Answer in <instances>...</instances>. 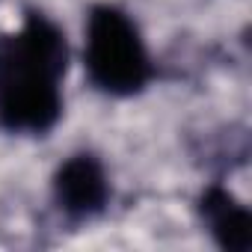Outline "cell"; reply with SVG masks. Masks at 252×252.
I'll return each instance as SVG.
<instances>
[{"label": "cell", "mask_w": 252, "mask_h": 252, "mask_svg": "<svg viewBox=\"0 0 252 252\" xmlns=\"http://www.w3.org/2000/svg\"><path fill=\"white\" fill-rule=\"evenodd\" d=\"M65 33L30 12L12 36L0 39V125L12 134H48L63 113Z\"/></svg>", "instance_id": "1"}, {"label": "cell", "mask_w": 252, "mask_h": 252, "mask_svg": "<svg viewBox=\"0 0 252 252\" xmlns=\"http://www.w3.org/2000/svg\"><path fill=\"white\" fill-rule=\"evenodd\" d=\"M83 60L89 80L116 98L137 95L152 80V60L137 24L110 3L89 12Z\"/></svg>", "instance_id": "2"}, {"label": "cell", "mask_w": 252, "mask_h": 252, "mask_svg": "<svg viewBox=\"0 0 252 252\" xmlns=\"http://www.w3.org/2000/svg\"><path fill=\"white\" fill-rule=\"evenodd\" d=\"M54 199L60 211L74 220L101 214L110 199V181L101 160L86 152L68 158L54 175Z\"/></svg>", "instance_id": "3"}, {"label": "cell", "mask_w": 252, "mask_h": 252, "mask_svg": "<svg viewBox=\"0 0 252 252\" xmlns=\"http://www.w3.org/2000/svg\"><path fill=\"white\" fill-rule=\"evenodd\" d=\"M202 217L214 240L228 252H249L252 249V214L225 190L208 187L202 196Z\"/></svg>", "instance_id": "4"}]
</instances>
